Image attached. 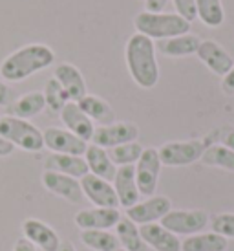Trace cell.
Listing matches in <instances>:
<instances>
[{
    "label": "cell",
    "instance_id": "obj_1",
    "mask_svg": "<svg viewBox=\"0 0 234 251\" xmlns=\"http://www.w3.org/2000/svg\"><path fill=\"white\" fill-rule=\"evenodd\" d=\"M55 63V53L48 44L31 42L11 51L0 63V77L7 83H21L24 79L49 68Z\"/></svg>",
    "mask_w": 234,
    "mask_h": 251
},
{
    "label": "cell",
    "instance_id": "obj_2",
    "mask_svg": "<svg viewBox=\"0 0 234 251\" xmlns=\"http://www.w3.org/2000/svg\"><path fill=\"white\" fill-rule=\"evenodd\" d=\"M124 61L132 81L139 88L150 90L159 83V64L156 57V44L152 39L134 33L124 46Z\"/></svg>",
    "mask_w": 234,
    "mask_h": 251
},
{
    "label": "cell",
    "instance_id": "obj_3",
    "mask_svg": "<svg viewBox=\"0 0 234 251\" xmlns=\"http://www.w3.org/2000/svg\"><path fill=\"white\" fill-rule=\"evenodd\" d=\"M134 28H136V33H141L152 41H165V39L190 33V22L179 17L178 13L141 11L134 17Z\"/></svg>",
    "mask_w": 234,
    "mask_h": 251
},
{
    "label": "cell",
    "instance_id": "obj_4",
    "mask_svg": "<svg viewBox=\"0 0 234 251\" xmlns=\"http://www.w3.org/2000/svg\"><path fill=\"white\" fill-rule=\"evenodd\" d=\"M0 136L11 141L15 149H22L26 152H41L44 149V136L28 119L2 116L0 118Z\"/></svg>",
    "mask_w": 234,
    "mask_h": 251
},
{
    "label": "cell",
    "instance_id": "obj_5",
    "mask_svg": "<svg viewBox=\"0 0 234 251\" xmlns=\"http://www.w3.org/2000/svg\"><path fill=\"white\" fill-rule=\"evenodd\" d=\"M211 222L209 213L203 209H172L161 218V226L176 237H192L205 229Z\"/></svg>",
    "mask_w": 234,
    "mask_h": 251
},
{
    "label": "cell",
    "instance_id": "obj_6",
    "mask_svg": "<svg viewBox=\"0 0 234 251\" xmlns=\"http://www.w3.org/2000/svg\"><path fill=\"white\" fill-rule=\"evenodd\" d=\"M205 147L203 140L166 141L158 149L159 160L166 167H187L201 160Z\"/></svg>",
    "mask_w": 234,
    "mask_h": 251
},
{
    "label": "cell",
    "instance_id": "obj_7",
    "mask_svg": "<svg viewBox=\"0 0 234 251\" xmlns=\"http://www.w3.org/2000/svg\"><path fill=\"white\" fill-rule=\"evenodd\" d=\"M161 167H163V163L159 160L158 149H154V147H146L143 154H141V158L138 160V163L134 165L139 193L146 196V198L156 195Z\"/></svg>",
    "mask_w": 234,
    "mask_h": 251
},
{
    "label": "cell",
    "instance_id": "obj_8",
    "mask_svg": "<svg viewBox=\"0 0 234 251\" xmlns=\"http://www.w3.org/2000/svg\"><path fill=\"white\" fill-rule=\"evenodd\" d=\"M139 128L132 121H114L110 125H99L95 126V132L92 138V143L103 149H114L123 143L138 141Z\"/></svg>",
    "mask_w": 234,
    "mask_h": 251
},
{
    "label": "cell",
    "instance_id": "obj_9",
    "mask_svg": "<svg viewBox=\"0 0 234 251\" xmlns=\"http://www.w3.org/2000/svg\"><path fill=\"white\" fill-rule=\"evenodd\" d=\"M44 147L55 154H71V156H84L88 143L77 138L68 128L61 126H48L44 132Z\"/></svg>",
    "mask_w": 234,
    "mask_h": 251
},
{
    "label": "cell",
    "instance_id": "obj_10",
    "mask_svg": "<svg viewBox=\"0 0 234 251\" xmlns=\"http://www.w3.org/2000/svg\"><path fill=\"white\" fill-rule=\"evenodd\" d=\"M124 211H126V218H130L132 222L138 226L156 224L161 222V218L168 211H172V202L166 196H148L146 200L138 202L136 205Z\"/></svg>",
    "mask_w": 234,
    "mask_h": 251
},
{
    "label": "cell",
    "instance_id": "obj_11",
    "mask_svg": "<svg viewBox=\"0 0 234 251\" xmlns=\"http://www.w3.org/2000/svg\"><path fill=\"white\" fill-rule=\"evenodd\" d=\"M81 187H83L84 198H88L94 203V207H110V209H119V200H117L116 189L112 181L103 180L99 176L84 175L81 178Z\"/></svg>",
    "mask_w": 234,
    "mask_h": 251
},
{
    "label": "cell",
    "instance_id": "obj_12",
    "mask_svg": "<svg viewBox=\"0 0 234 251\" xmlns=\"http://www.w3.org/2000/svg\"><path fill=\"white\" fill-rule=\"evenodd\" d=\"M41 180L44 189H48L51 195L59 196V198L66 200V202L81 203L84 200L83 187H81V181L77 180V178L59 175V173H53V171H44Z\"/></svg>",
    "mask_w": 234,
    "mask_h": 251
},
{
    "label": "cell",
    "instance_id": "obj_13",
    "mask_svg": "<svg viewBox=\"0 0 234 251\" xmlns=\"http://www.w3.org/2000/svg\"><path fill=\"white\" fill-rule=\"evenodd\" d=\"M196 55L209 70L220 77L227 75V72L234 66V59L231 57V53L220 42L211 41V39L200 42V48L196 51Z\"/></svg>",
    "mask_w": 234,
    "mask_h": 251
},
{
    "label": "cell",
    "instance_id": "obj_14",
    "mask_svg": "<svg viewBox=\"0 0 234 251\" xmlns=\"http://www.w3.org/2000/svg\"><path fill=\"white\" fill-rule=\"evenodd\" d=\"M22 235L42 251H57L61 246V237L51 226L39 218H26L22 222Z\"/></svg>",
    "mask_w": 234,
    "mask_h": 251
},
{
    "label": "cell",
    "instance_id": "obj_15",
    "mask_svg": "<svg viewBox=\"0 0 234 251\" xmlns=\"http://www.w3.org/2000/svg\"><path fill=\"white\" fill-rule=\"evenodd\" d=\"M73 220L81 231H110L121 220V213L119 209H110V207H92V209H81L73 216Z\"/></svg>",
    "mask_w": 234,
    "mask_h": 251
},
{
    "label": "cell",
    "instance_id": "obj_16",
    "mask_svg": "<svg viewBox=\"0 0 234 251\" xmlns=\"http://www.w3.org/2000/svg\"><path fill=\"white\" fill-rule=\"evenodd\" d=\"M112 185L116 189L117 200H119V207L128 209L132 205H136L141 198V193L138 189V181H136V171L134 165H123L117 167V173L112 180Z\"/></svg>",
    "mask_w": 234,
    "mask_h": 251
},
{
    "label": "cell",
    "instance_id": "obj_17",
    "mask_svg": "<svg viewBox=\"0 0 234 251\" xmlns=\"http://www.w3.org/2000/svg\"><path fill=\"white\" fill-rule=\"evenodd\" d=\"M53 77H55L59 84H61L64 92L68 94L70 101H81V99L88 94V88H86V81H84L81 70L77 68L75 64L71 63H61L55 66L53 70Z\"/></svg>",
    "mask_w": 234,
    "mask_h": 251
},
{
    "label": "cell",
    "instance_id": "obj_18",
    "mask_svg": "<svg viewBox=\"0 0 234 251\" xmlns=\"http://www.w3.org/2000/svg\"><path fill=\"white\" fill-rule=\"evenodd\" d=\"M61 121L64 123V128H68L70 132H73L77 138L84 140L86 143L92 141L94 132H95V123L84 114L77 103L70 101L68 105L61 110Z\"/></svg>",
    "mask_w": 234,
    "mask_h": 251
},
{
    "label": "cell",
    "instance_id": "obj_19",
    "mask_svg": "<svg viewBox=\"0 0 234 251\" xmlns=\"http://www.w3.org/2000/svg\"><path fill=\"white\" fill-rule=\"evenodd\" d=\"M139 233L145 246L152 248L154 251H181V240L161 224L139 226Z\"/></svg>",
    "mask_w": 234,
    "mask_h": 251
},
{
    "label": "cell",
    "instance_id": "obj_20",
    "mask_svg": "<svg viewBox=\"0 0 234 251\" xmlns=\"http://www.w3.org/2000/svg\"><path fill=\"white\" fill-rule=\"evenodd\" d=\"M44 169L59 173V175L71 176V178H77V180H81L84 175H88V165H86L83 156H71V154L51 152L44 160Z\"/></svg>",
    "mask_w": 234,
    "mask_h": 251
},
{
    "label": "cell",
    "instance_id": "obj_21",
    "mask_svg": "<svg viewBox=\"0 0 234 251\" xmlns=\"http://www.w3.org/2000/svg\"><path fill=\"white\" fill-rule=\"evenodd\" d=\"M83 158L86 161V165H88L90 175L99 176V178L108 181L114 180V176L117 173V165L112 161L110 154H108L106 149L97 147L94 143H88V149H86Z\"/></svg>",
    "mask_w": 234,
    "mask_h": 251
},
{
    "label": "cell",
    "instance_id": "obj_22",
    "mask_svg": "<svg viewBox=\"0 0 234 251\" xmlns=\"http://www.w3.org/2000/svg\"><path fill=\"white\" fill-rule=\"evenodd\" d=\"M201 39L194 33H185V35H178L172 39H165L159 41L156 50H159L165 57H172V59H179V57H190L196 55V51L200 48Z\"/></svg>",
    "mask_w": 234,
    "mask_h": 251
},
{
    "label": "cell",
    "instance_id": "obj_23",
    "mask_svg": "<svg viewBox=\"0 0 234 251\" xmlns=\"http://www.w3.org/2000/svg\"><path fill=\"white\" fill-rule=\"evenodd\" d=\"M46 108V101H44V94L39 90L28 92V94H22L15 99L11 105L7 106L9 116L21 119H31L35 116H39L42 110Z\"/></svg>",
    "mask_w": 234,
    "mask_h": 251
},
{
    "label": "cell",
    "instance_id": "obj_24",
    "mask_svg": "<svg viewBox=\"0 0 234 251\" xmlns=\"http://www.w3.org/2000/svg\"><path fill=\"white\" fill-rule=\"evenodd\" d=\"M77 105H79V108H81L94 123H99V125H110V123L116 121V114H114L112 105L106 101V99L99 98V96L86 94L81 101H77Z\"/></svg>",
    "mask_w": 234,
    "mask_h": 251
},
{
    "label": "cell",
    "instance_id": "obj_25",
    "mask_svg": "<svg viewBox=\"0 0 234 251\" xmlns=\"http://www.w3.org/2000/svg\"><path fill=\"white\" fill-rule=\"evenodd\" d=\"M116 237L119 248L124 251H145V242L139 233V226L134 224L130 218L121 216V220L116 226Z\"/></svg>",
    "mask_w": 234,
    "mask_h": 251
},
{
    "label": "cell",
    "instance_id": "obj_26",
    "mask_svg": "<svg viewBox=\"0 0 234 251\" xmlns=\"http://www.w3.org/2000/svg\"><path fill=\"white\" fill-rule=\"evenodd\" d=\"M227 238L218 233H198L181 242V251H227Z\"/></svg>",
    "mask_w": 234,
    "mask_h": 251
},
{
    "label": "cell",
    "instance_id": "obj_27",
    "mask_svg": "<svg viewBox=\"0 0 234 251\" xmlns=\"http://www.w3.org/2000/svg\"><path fill=\"white\" fill-rule=\"evenodd\" d=\"M207 167H218L223 171L234 173V151L227 149L221 143H212L205 147V152L201 156V160Z\"/></svg>",
    "mask_w": 234,
    "mask_h": 251
},
{
    "label": "cell",
    "instance_id": "obj_28",
    "mask_svg": "<svg viewBox=\"0 0 234 251\" xmlns=\"http://www.w3.org/2000/svg\"><path fill=\"white\" fill-rule=\"evenodd\" d=\"M196 13L209 28H220L225 22V9L221 0H196Z\"/></svg>",
    "mask_w": 234,
    "mask_h": 251
},
{
    "label": "cell",
    "instance_id": "obj_29",
    "mask_svg": "<svg viewBox=\"0 0 234 251\" xmlns=\"http://www.w3.org/2000/svg\"><path fill=\"white\" fill-rule=\"evenodd\" d=\"M81 242L88 250L94 251H117L119 242L117 237L110 231H99V229H88L81 231Z\"/></svg>",
    "mask_w": 234,
    "mask_h": 251
},
{
    "label": "cell",
    "instance_id": "obj_30",
    "mask_svg": "<svg viewBox=\"0 0 234 251\" xmlns=\"http://www.w3.org/2000/svg\"><path fill=\"white\" fill-rule=\"evenodd\" d=\"M143 151H145V147L139 141H130V143H123L114 149H108V154L117 167H123V165H136Z\"/></svg>",
    "mask_w": 234,
    "mask_h": 251
},
{
    "label": "cell",
    "instance_id": "obj_31",
    "mask_svg": "<svg viewBox=\"0 0 234 251\" xmlns=\"http://www.w3.org/2000/svg\"><path fill=\"white\" fill-rule=\"evenodd\" d=\"M42 94H44L46 108H48L49 112H53V114H61L62 108L70 103L68 94L64 92V88L59 84V81H57L55 77H51V79L46 81V84H44V92H42Z\"/></svg>",
    "mask_w": 234,
    "mask_h": 251
},
{
    "label": "cell",
    "instance_id": "obj_32",
    "mask_svg": "<svg viewBox=\"0 0 234 251\" xmlns=\"http://www.w3.org/2000/svg\"><path fill=\"white\" fill-rule=\"evenodd\" d=\"M212 231L221 235L223 238H234V213H220V215L212 216L211 220Z\"/></svg>",
    "mask_w": 234,
    "mask_h": 251
},
{
    "label": "cell",
    "instance_id": "obj_33",
    "mask_svg": "<svg viewBox=\"0 0 234 251\" xmlns=\"http://www.w3.org/2000/svg\"><path fill=\"white\" fill-rule=\"evenodd\" d=\"M174 7H176V13L179 17H183L185 21L192 22L198 19L196 13V0H172Z\"/></svg>",
    "mask_w": 234,
    "mask_h": 251
},
{
    "label": "cell",
    "instance_id": "obj_34",
    "mask_svg": "<svg viewBox=\"0 0 234 251\" xmlns=\"http://www.w3.org/2000/svg\"><path fill=\"white\" fill-rule=\"evenodd\" d=\"M13 101H15V96L11 86L0 77V106H9Z\"/></svg>",
    "mask_w": 234,
    "mask_h": 251
},
{
    "label": "cell",
    "instance_id": "obj_35",
    "mask_svg": "<svg viewBox=\"0 0 234 251\" xmlns=\"http://www.w3.org/2000/svg\"><path fill=\"white\" fill-rule=\"evenodd\" d=\"M221 90L227 96H234V66L227 72V75L221 77Z\"/></svg>",
    "mask_w": 234,
    "mask_h": 251
},
{
    "label": "cell",
    "instance_id": "obj_36",
    "mask_svg": "<svg viewBox=\"0 0 234 251\" xmlns=\"http://www.w3.org/2000/svg\"><path fill=\"white\" fill-rule=\"evenodd\" d=\"M220 138H221V145H225L227 149L234 151V126H225L220 130Z\"/></svg>",
    "mask_w": 234,
    "mask_h": 251
},
{
    "label": "cell",
    "instance_id": "obj_37",
    "mask_svg": "<svg viewBox=\"0 0 234 251\" xmlns=\"http://www.w3.org/2000/svg\"><path fill=\"white\" fill-rule=\"evenodd\" d=\"M168 0H145V11L150 13H161L166 7Z\"/></svg>",
    "mask_w": 234,
    "mask_h": 251
},
{
    "label": "cell",
    "instance_id": "obj_38",
    "mask_svg": "<svg viewBox=\"0 0 234 251\" xmlns=\"http://www.w3.org/2000/svg\"><path fill=\"white\" fill-rule=\"evenodd\" d=\"M15 152V145L11 141H7L4 136H0V158H7Z\"/></svg>",
    "mask_w": 234,
    "mask_h": 251
},
{
    "label": "cell",
    "instance_id": "obj_39",
    "mask_svg": "<svg viewBox=\"0 0 234 251\" xmlns=\"http://www.w3.org/2000/svg\"><path fill=\"white\" fill-rule=\"evenodd\" d=\"M13 251H37V248H35L31 242H29L28 238H19L17 242H15V246H13Z\"/></svg>",
    "mask_w": 234,
    "mask_h": 251
},
{
    "label": "cell",
    "instance_id": "obj_40",
    "mask_svg": "<svg viewBox=\"0 0 234 251\" xmlns=\"http://www.w3.org/2000/svg\"><path fill=\"white\" fill-rule=\"evenodd\" d=\"M57 251H77V250L71 242H61V246H59V250Z\"/></svg>",
    "mask_w": 234,
    "mask_h": 251
},
{
    "label": "cell",
    "instance_id": "obj_41",
    "mask_svg": "<svg viewBox=\"0 0 234 251\" xmlns=\"http://www.w3.org/2000/svg\"><path fill=\"white\" fill-rule=\"evenodd\" d=\"M117 251H124V250H121V248H119V250H117Z\"/></svg>",
    "mask_w": 234,
    "mask_h": 251
}]
</instances>
